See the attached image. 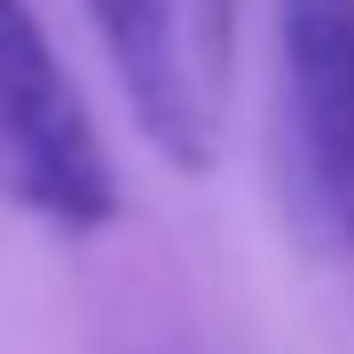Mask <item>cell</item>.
Listing matches in <instances>:
<instances>
[{
	"label": "cell",
	"instance_id": "obj_1",
	"mask_svg": "<svg viewBox=\"0 0 354 354\" xmlns=\"http://www.w3.org/2000/svg\"><path fill=\"white\" fill-rule=\"evenodd\" d=\"M276 189L315 260H354V0H276Z\"/></svg>",
	"mask_w": 354,
	"mask_h": 354
},
{
	"label": "cell",
	"instance_id": "obj_2",
	"mask_svg": "<svg viewBox=\"0 0 354 354\" xmlns=\"http://www.w3.org/2000/svg\"><path fill=\"white\" fill-rule=\"evenodd\" d=\"M0 205L95 236L118 213V174L102 158L95 111L48 48L32 0H0Z\"/></svg>",
	"mask_w": 354,
	"mask_h": 354
},
{
	"label": "cell",
	"instance_id": "obj_3",
	"mask_svg": "<svg viewBox=\"0 0 354 354\" xmlns=\"http://www.w3.org/2000/svg\"><path fill=\"white\" fill-rule=\"evenodd\" d=\"M236 8L244 0H87L134 127L174 174H205L228 142Z\"/></svg>",
	"mask_w": 354,
	"mask_h": 354
}]
</instances>
